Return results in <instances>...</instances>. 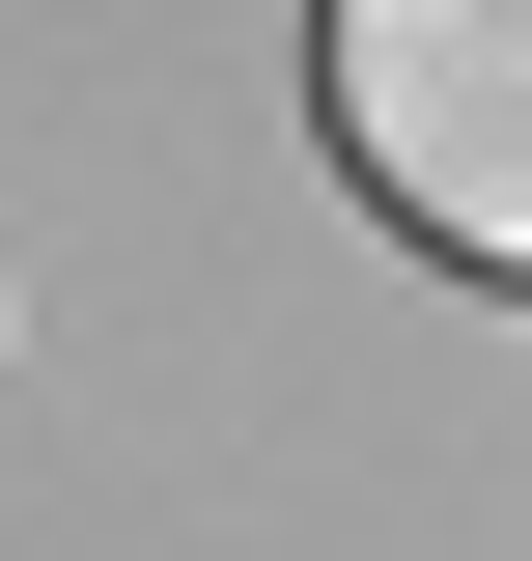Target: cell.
Instances as JSON below:
<instances>
[{
	"instance_id": "obj_1",
	"label": "cell",
	"mask_w": 532,
	"mask_h": 561,
	"mask_svg": "<svg viewBox=\"0 0 532 561\" xmlns=\"http://www.w3.org/2000/svg\"><path fill=\"white\" fill-rule=\"evenodd\" d=\"M309 113L420 253L532 280V0H309Z\"/></svg>"
}]
</instances>
